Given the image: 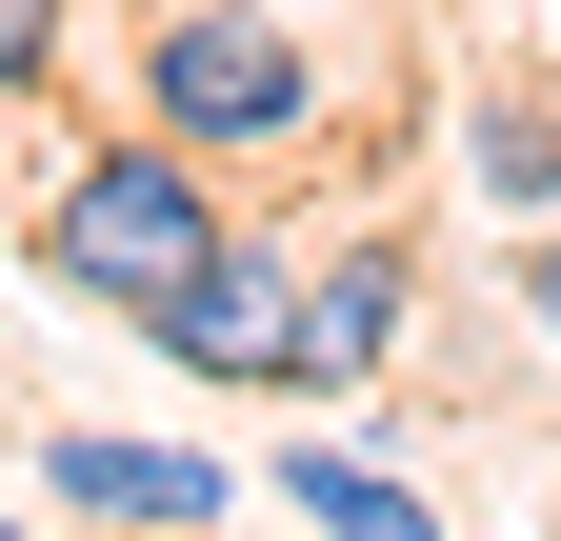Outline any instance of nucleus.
<instances>
[{
    "label": "nucleus",
    "instance_id": "nucleus-1",
    "mask_svg": "<svg viewBox=\"0 0 561 541\" xmlns=\"http://www.w3.org/2000/svg\"><path fill=\"white\" fill-rule=\"evenodd\" d=\"M121 81L241 200H341L421 141V0H121Z\"/></svg>",
    "mask_w": 561,
    "mask_h": 541
},
{
    "label": "nucleus",
    "instance_id": "nucleus-2",
    "mask_svg": "<svg viewBox=\"0 0 561 541\" xmlns=\"http://www.w3.org/2000/svg\"><path fill=\"white\" fill-rule=\"evenodd\" d=\"M241 221H261V200H241L221 161H181L161 120H121V141H81V161L41 181V221H21V261H41L60 301H101V321H140V342H161V321L201 301V261H221Z\"/></svg>",
    "mask_w": 561,
    "mask_h": 541
},
{
    "label": "nucleus",
    "instance_id": "nucleus-3",
    "mask_svg": "<svg viewBox=\"0 0 561 541\" xmlns=\"http://www.w3.org/2000/svg\"><path fill=\"white\" fill-rule=\"evenodd\" d=\"M421 321V221H321L301 241V321H280V401H362Z\"/></svg>",
    "mask_w": 561,
    "mask_h": 541
},
{
    "label": "nucleus",
    "instance_id": "nucleus-4",
    "mask_svg": "<svg viewBox=\"0 0 561 541\" xmlns=\"http://www.w3.org/2000/svg\"><path fill=\"white\" fill-rule=\"evenodd\" d=\"M41 502L81 521V541H161V521H221L241 461L181 441V422H41Z\"/></svg>",
    "mask_w": 561,
    "mask_h": 541
},
{
    "label": "nucleus",
    "instance_id": "nucleus-5",
    "mask_svg": "<svg viewBox=\"0 0 561 541\" xmlns=\"http://www.w3.org/2000/svg\"><path fill=\"white\" fill-rule=\"evenodd\" d=\"M261 502L301 521V541H442V502H421V461L401 441H362V422H301L261 461Z\"/></svg>",
    "mask_w": 561,
    "mask_h": 541
},
{
    "label": "nucleus",
    "instance_id": "nucleus-6",
    "mask_svg": "<svg viewBox=\"0 0 561 541\" xmlns=\"http://www.w3.org/2000/svg\"><path fill=\"white\" fill-rule=\"evenodd\" d=\"M461 200L481 221H561V60L461 81Z\"/></svg>",
    "mask_w": 561,
    "mask_h": 541
},
{
    "label": "nucleus",
    "instance_id": "nucleus-7",
    "mask_svg": "<svg viewBox=\"0 0 561 541\" xmlns=\"http://www.w3.org/2000/svg\"><path fill=\"white\" fill-rule=\"evenodd\" d=\"M502 301H522V342H561V221H502Z\"/></svg>",
    "mask_w": 561,
    "mask_h": 541
},
{
    "label": "nucleus",
    "instance_id": "nucleus-8",
    "mask_svg": "<svg viewBox=\"0 0 561 541\" xmlns=\"http://www.w3.org/2000/svg\"><path fill=\"white\" fill-rule=\"evenodd\" d=\"M41 81H60V0H0V120H21Z\"/></svg>",
    "mask_w": 561,
    "mask_h": 541
},
{
    "label": "nucleus",
    "instance_id": "nucleus-9",
    "mask_svg": "<svg viewBox=\"0 0 561 541\" xmlns=\"http://www.w3.org/2000/svg\"><path fill=\"white\" fill-rule=\"evenodd\" d=\"M161 541H301V521H280V502H261V521H241V502H221V521H161Z\"/></svg>",
    "mask_w": 561,
    "mask_h": 541
},
{
    "label": "nucleus",
    "instance_id": "nucleus-10",
    "mask_svg": "<svg viewBox=\"0 0 561 541\" xmlns=\"http://www.w3.org/2000/svg\"><path fill=\"white\" fill-rule=\"evenodd\" d=\"M0 541H81V521H60V502H41V521H0Z\"/></svg>",
    "mask_w": 561,
    "mask_h": 541
}]
</instances>
